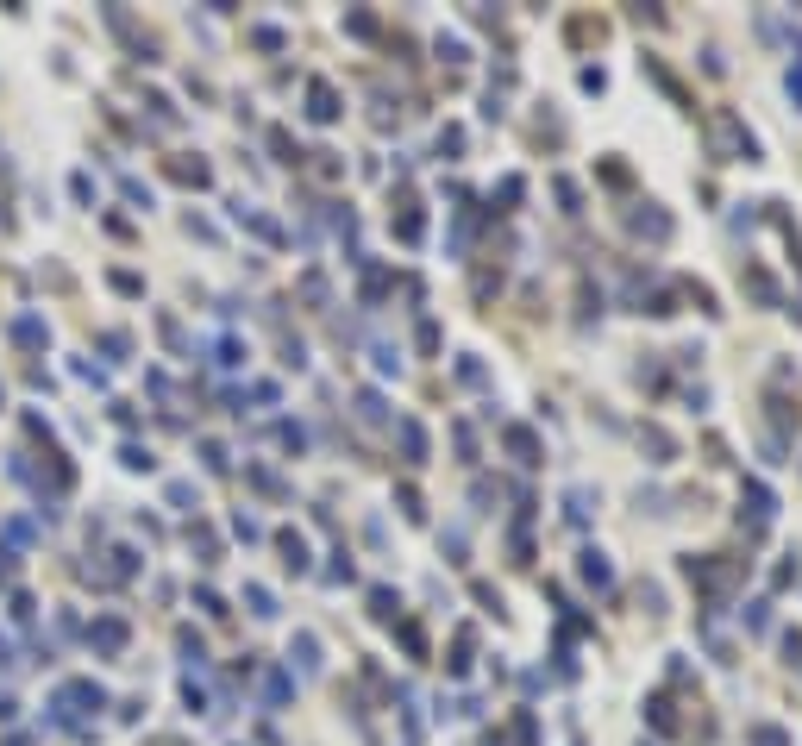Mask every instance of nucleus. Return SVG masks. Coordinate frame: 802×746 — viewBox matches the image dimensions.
<instances>
[{
	"instance_id": "obj_15",
	"label": "nucleus",
	"mask_w": 802,
	"mask_h": 746,
	"mask_svg": "<svg viewBox=\"0 0 802 746\" xmlns=\"http://www.w3.org/2000/svg\"><path fill=\"white\" fill-rule=\"evenodd\" d=\"M245 602H251V615H276V602H270V590H264V584H251V590H245Z\"/></svg>"
},
{
	"instance_id": "obj_14",
	"label": "nucleus",
	"mask_w": 802,
	"mask_h": 746,
	"mask_svg": "<svg viewBox=\"0 0 802 746\" xmlns=\"http://www.w3.org/2000/svg\"><path fill=\"white\" fill-rule=\"evenodd\" d=\"M282 552H289L295 571H308V546H301V533H282Z\"/></svg>"
},
{
	"instance_id": "obj_8",
	"label": "nucleus",
	"mask_w": 802,
	"mask_h": 746,
	"mask_svg": "<svg viewBox=\"0 0 802 746\" xmlns=\"http://www.w3.org/2000/svg\"><path fill=\"white\" fill-rule=\"evenodd\" d=\"M508 452L521 458V464H539V439H533L527 427H508Z\"/></svg>"
},
{
	"instance_id": "obj_7",
	"label": "nucleus",
	"mask_w": 802,
	"mask_h": 746,
	"mask_svg": "<svg viewBox=\"0 0 802 746\" xmlns=\"http://www.w3.org/2000/svg\"><path fill=\"white\" fill-rule=\"evenodd\" d=\"M401 452H408V464H427V433H420V421H401Z\"/></svg>"
},
{
	"instance_id": "obj_3",
	"label": "nucleus",
	"mask_w": 802,
	"mask_h": 746,
	"mask_svg": "<svg viewBox=\"0 0 802 746\" xmlns=\"http://www.w3.org/2000/svg\"><path fill=\"white\" fill-rule=\"evenodd\" d=\"M308 120H320V126H333V120H339V95H333V82H308Z\"/></svg>"
},
{
	"instance_id": "obj_23",
	"label": "nucleus",
	"mask_w": 802,
	"mask_h": 746,
	"mask_svg": "<svg viewBox=\"0 0 802 746\" xmlns=\"http://www.w3.org/2000/svg\"><path fill=\"white\" fill-rule=\"evenodd\" d=\"M784 652H790V659L802 665V634H784Z\"/></svg>"
},
{
	"instance_id": "obj_6",
	"label": "nucleus",
	"mask_w": 802,
	"mask_h": 746,
	"mask_svg": "<svg viewBox=\"0 0 802 746\" xmlns=\"http://www.w3.org/2000/svg\"><path fill=\"white\" fill-rule=\"evenodd\" d=\"M88 640L101 646V652H120V646H126V621H94V627H88Z\"/></svg>"
},
{
	"instance_id": "obj_10",
	"label": "nucleus",
	"mask_w": 802,
	"mask_h": 746,
	"mask_svg": "<svg viewBox=\"0 0 802 746\" xmlns=\"http://www.w3.org/2000/svg\"><path fill=\"white\" fill-rule=\"evenodd\" d=\"M646 715H652V728H658V734H671V728H677V715H671V703H665V696H652V703H646Z\"/></svg>"
},
{
	"instance_id": "obj_17",
	"label": "nucleus",
	"mask_w": 802,
	"mask_h": 746,
	"mask_svg": "<svg viewBox=\"0 0 802 746\" xmlns=\"http://www.w3.org/2000/svg\"><path fill=\"white\" fill-rule=\"evenodd\" d=\"M370 609H376V621H395V596L389 590H370Z\"/></svg>"
},
{
	"instance_id": "obj_9",
	"label": "nucleus",
	"mask_w": 802,
	"mask_h": 746,
	"mask_svg": "<svg viewBox=\"0 0 802 746\" xmlns=\"http://www.w3.org/2000/svg\"><path fill=\"white\" fill-rule=\"evenodd\" d=\"M746 289H752V295H759V301H765V308H777V283H771V276H765V270H746Z\"/></svg>"
},
{
	"instance_id": "obj_22",
	"label": "nucleus",
	"mask_w": 802,
	"mask_h": 746,
	"mask_svg": "<svg viewBox=\"0 0 802 746\" xmlns=\"http://www.w3.org/2000/svg\"><path fill=\"white\" fill-rule=\"evenodd\" d=\"M790 101H796V107H802V63H796V69H790Z\"/></svg>"
},
{
	"instance_id": "obj_1",
	"label": "nucleus",
	"mask_w": 802,
	"mask_h": 746,
	"mask_svg": "<svg viewBox=\"0 0 802 746\" xmlns=\"http://www.w3.org/2000/svg\"><path fill=\"white\" fill-rule=\"evenodd\" d=\"M709 145H715L721 163H740V157L752 163V157H759V138H752L734 113H709Z\"/></svg>"
},
{
	"instance_id": "obj_2",
	"label": "nucleus",
	"mask_w": 802,
	"mask_h": 746,
	"mask_svg": "<svg viewBox=\"0 0 802 746\" xmlns=\"http://www.w3.org/2000/svg\"><path fill=\"white\" fill-rule=\"evenodd\" d=\"M746 508H752V515H740V521H746V533H765V527H771V515H777V502H771V489H765V483H746Z\"/></svg>"
},
{
	"instance_id": "obj_21",
	"label": "nucleus",
	"mask_w": 802,
	"mask_h": 746,
	"mask_svg": "<svg viewBox=\"0 0 802 746\" xmlns=\"http://www.w3.org/2000/svg\"><path fill=\"white\" fill-rule=\"evenodd\" d=\"M752 746H784V734H777V728H752Z\"/></svg>"
},
{
	"instance_id": "obj_11",
	"label": "nucleus",
	"mask_w": 802,
	"mask_h": 746,
	"mask_svg": "<svg viewBox=\"0 0 802 746\" xmlns=\"http://www.w3.org/2000/svg\"><path fill=\"white\" fill-rule=\"evenodd\" d=\"M646 446L658 452L652 464H671V452H677V446H671V433H665V427H646Z\"/></svg>"
},
{
	"instance_id": "obj_4",
	"label": "nucleus",
	"mask_w": 802,
	"mask_h": 746,
	"mask_svg": "<svg viewBox=\"0 0 802 746\" xmlns=\"http://www.w3.org/2000/svg\"><path fill=\"white\" fill-rule=\"evenodd\" d=\"M583 584H596V590H608V584H615V565H608V552H583Z\"/></svg>"
},
{
	"instance_id": "obj_16",
	"label": "nucleus",
	"mask_w": 802,
	"mask_h": 746,
	"mask_svg": "<svg viewBox=\"0 0 802 746\" xmlns=\"http://www.w3.org/2000/svg\"><path fill=\"white\" fill-rule=\"evenodd\" d=\"M264 703H270V709H282V703H289V678H282V671L264 684Z\"/></svg>"
},
{
	"instance_id": "obj_19",
	"label": "nucleus",
	"mask_w": 802,
	"mask_h": 746,
	"mask_svg": "<svg viewBox=\"0 0 802 746\" xmlns=\"http://www.w3.org/2000/svg\"><path fill=\"white\" fill-rule=\"evenodd\" d=\"M564 515H571V521H577V527H583V521H589V496H583V489H571V508H564Z\"/></svg>"
},
{
	"instance_id": "obj_13",
	"label": "nucleus",
	"mask_w": 802,
	"mask_h": 746,
	"mask_svg": "<svg viewBox=\"0 0 802 746\" xmlns=\"http://www.w3.org/2000/svg\"><path fill=\"white\" fill-rule=\"evenodd\" d=\"M13 339H19V345H44V326L26 314V320H13Z\"/></svg>"
},
{
	"instance_id": "obj_20",
	"label": "nucleus",
	"mask_w": 802,
	"mask_h": 746,
	"mask_svg": "<svg viewBox=\"0 0 802 746\" xmlns=\"http://www.w3.org/2000/svg\"><path fill=\"white\" fill-rule=\"evenodd\" d=\"M746 627H752V634H765V627H771V615H765V602H752V609H746Z\"/></svg>"
},
{
	"instance_id": "obj_12",
	"label": "nucleus",
	"mask_w": 802,
	"mask_h": 746,
	"mask_svg": "<svg viewBox=\"0 0 802 746\" xmlns=\"http://www.w3.org/2000/svg\"><path fill=\"white\" fill-rule=\"evenodd\" d=\"M170 170H176L182 182H195V189H207V163H201V157H195V163H188V157H182V163H170Z\"/></svg>"
},
{
	"instance_id": "obj_18",
	"label": "nucleus",
	"mask_w": 802,
	"mask_h": 746,
	"mask_svg": "<svg viewBox=\"0 0 802 746\" xmlns=\"http://www.w3.org/2000/svg\"><path fill=\"white\" fill-rule=\"evenodd\" d=\"M358 414H364V421H383V395L364 389V395H358Z\"/></svg>"
},
{
	"instance_id": "obj_5",
	"label": "nucleus",
	"mask_w": 802,
	"mask_h": 746,
	"mask_svg": "<svg viewBox=\"0 0 802 746\" xmlns=\"http://www.w3.org/2000/svg\"><path fill=\"white\" fill-rule=\"evenodd\" d=\"M633 232H646V239H671V214H658V207L646 201L640 214H633Z\"/></svg>"
}]
</instances>
